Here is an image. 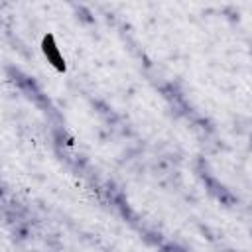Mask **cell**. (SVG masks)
Returning a JSON list of instances; mask_svg holds the SVG:
<instances>
[{"instance_id":"obj_1","label":"cell","mask_w":252,"mask_h":252,"mask_svg":"<svg viewBox=\"0 0 252 252\" xmlns=\"http://www.w3.org/2000/svg\"><path fill=\"white\" fill-rule=\"evenodd\" d=\"M43 51H45V55L57 65V67H63L61 65V57H59V51H57V47L53 45V41H51V37H47L45 39V47H43Z\"/></svg>"}]
</instances>
